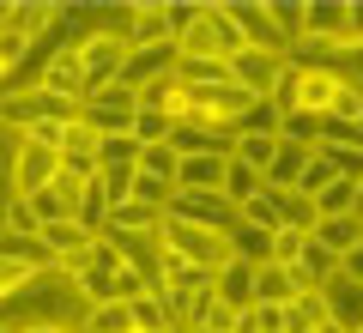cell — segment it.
I'll list each match as a JSON object with an SVG mask.
<instances>
[{"label": "cell", "mask_w": 363, "mask_h": 333, "mask_svg": "<svg viewBox=\"0 0 363 333\" xmlns=\"http://www.w3.org/2000/svg\"><path fill=\"white\" fill-rule=\"evenodd\" d=\"M224 243H230V255L248 261V267H267L272 261V231H260V224H242V218H236Z\"/></svg>", "instance_id": "16"}, {"label": "cell", "mask_w": 363, "mask_h": 333, "mask_svg": "<svg viewBox=\"0 0 363 333\" xmlns=\"http://www.w3.org/2000/svg\"><path fill=\"white\" fill-rule=\"evenodd\" d=\"M169 133H176L169 116H157V109H133V140H140V146H169Z\"/></svg>", "instance_id": "28"}, {"label": "cell", "mask_w": 363, "mask_h": 333, "mask_svg": "<svg viewBox=\"0 0 363 333\" xmlns=\"http://www.w3.org/2000/svg\"><path fill=\"white\" fill-rule=\"evenodd\" d=\"M236 49H248L242 31L230 25L224 0H200V18L176 37V61H230Z\"/></svg>", "instance_id": "1"}, {"label": "cell", "mask_w": 363, "mask_h": 333, "mask_svg": "<svg viewBox=\"0 0 363 333\" xmlns=\"http://www.w3.org/2000/svg\"><path fill=\"white\" fill-rule=\"evenodd\" d=\"M157 255H164V261H182V267L218 273L224 261H230V243H224L218 231H206V224H182V218L164 212V224H157Z\"/></svg>", "instance_id": "2"}, {"label": "cell", "mask_w": 363, "mask_h": 333, "mask_svg": "<svg viewBox=\"0 0 363 333\" xmlns=\"http://www.w3.org/2000/svg\"><path fill=\"white\" fill-rule=\"evenodd\" d=\"M224 176H230V158H182L176 164L182 194H224Z\"/></svg>", "instance_id": "11"}, {"label": "cell", "mask_w": 363, "mask_h": 333, "mask_svg": "<svg viewBox=\"0 0 363 333\" xmlns=\"http://www.w3.org/2000/svg\"><path fill=\"white\" fill-rule=\"evenodd\" d=\"M321 133H327V121L321 116H303V109H291L285 121H279V140H291V146H321Z\"/></svg>", "instance_id": "24"}, {"label": "cell", "mask_w": 363, "mask_h": 333, "mask_svg": "<svg viewBox=\"0 0 363 333\" xmlns=\"http://www.w3.org/2000/svg\"><path fill=\"white\" fill-rule=\"evenodd\" d=\"M242 224H260V231H279V224H285V194H272V188H260L255 200L242 206Z\"/></svg>", "instance_id": "23"}, {"label": "cell", "mask_w": 363, "mask_h": 333, "mask_svg": "<svg viewBox=\"0 0 363 333\" xmlns=\"http://www.w3.org/2000/svg\"><path fill=\"white\" fill-rule=\"evenodd\" d=\"M291 273H297V285H303V291H321V285H327V279L339 273V261H333V255H327V249H321V243L309 236V243H303V255H297V267H291Z\"/></svg>", "instance_id": "18"}, {"label": "cell", "mask_w": 363, "mask_h": 333, "mask_svg": "<svg viewBox=\"0 0 363 333\" xmlns=\"http://www.w3.org/2000/svg\"><path fill=\"white\" fill-rule=\"evenodd\" d=\"M303 243H309L303 231H272V261H279V267H297Z\"/></svg>", "instance_id": "35"}, {"label": "cell", "mask_w": 363, "mask_h": 333, "mask_svg": "<svg viewBox=\"0 0 363 333\" xmlns=\"http://www.w3.org/2000/svg\"><path fill=\"white\" fill-rule=\"evenodd\" d=\"M212 291H218V303H224V309L248 315V309H255V267L230 255V261H224L218 273H212Z\"/></svg>", "instance_id": "10"}, {"label": "cell", "mask_w": 363, "mask_h": 333, "mask_svg": "<svg viewBox=\"0 0 363 333\" xmlns=\"http://www.w3.org/2000/svg\"><path fill=\"white\" fill-rule=\"evenodd\" d=\"M272 158H279V133H236V164H248V170L267 176Z\"/></svg>", "instance_id": "20"}, {"label": "cell", "mask_w": 363, "mask_h": 333, "mask_svg": "<svg viewBox=\"0 0 363 333\" xmlns=\"http://www.w3.org/2000/svg\"><path fill=\"white\" fill-rule=\"evenodd\" d=\"M0 231H6V236H43L37 206H30V200H6V212H0Z\"/></svg>", "instance_id": "30"}, {"label": "cell", "mask_w": 363, "mask_h": 333, "mask_svg": "<svg viewBox=\"0 0 363 333\" xmlns=\"http://www.w3.org/2000/svg\"><path fill=\"white\" fill-rule=\"evenodd\" d=\"M128 49H176L169 6H157V0H133V6H128Z\"/></svg>", "instance_id": "6"}, {"label": "cell", "mask_w": 363, "mask_h": 333, "mask_svg": "<svg viewBox=\"0 0 363 333\" xmlns=\"http://www.w3.org/2000/svg\"><path fill=\"white\" fill-rule=\"evenodd\" d=\"M339 273H345V279H351V285H363V243H357V249H351V255H345V261H339Z\"/></svg>", "instance_id": "37"}, {"label": "cell", "mask_w": 363, "mask_h": 333, "mask_svg": "<svg viewBox=\"0 0 363 333\" xmlns=\"http://www.w3.org/2000/svg\"><path fill=\"white\" fill-rule=\"evenodd\" d=\"M176 79L182 85H218L230 73H224V61H176Z\"/></svg>", "instance_id": "33"}, {"label": "cell", "mask_w": 363, "mask_h": 333, "mask_svg": "<svg viewBox=\"0 0 363 333\" xmlns=\"http://www.w3.org/2000/svg\"><path fill=\"white\" fill-rule=\"evenodd\" d=\"M0 31H6V6H0Z\"/></svg>", "instance_id": "40"}, {"label": "cell", "mask_w": 363, "mask_h": 333, "mask_svg": "<svg viewBox=\"0 0 363 333\" xmlns=\"http://www.w3.org/2000/svg\"><path fill=\"white\" fill-rule=\"evenodd\" d=\"M267 18L279 31V43H285V55H297L303 49V0H267Z\"/></svg>", "instance_id": "19"}, {"label": "cell", "mask_w": 363, "mask_h": 333, "mask_svg": "<svg viewBox=\"0 0 363 333\" xmlns=\"http://www.w3.org/2000/svg\"><path fill=\"white\" fill-rule=\"evenodd\" d=\"M224 13H230V25H236V31H242L248 49H272V55H285V43H279V31H272V18H267V0H230Z\"/></svg>", "instance_id": "8"}, {"label": "cell", "mask_w": 363, "mask_h": 333, "mask_svg": "<svg viewBox=\"0 0 363 333\" xmlns=\"http://www.w3.org/2000/svg\"><path fill=\"white\" fill-rule=\"evenodd\" d=\"M260 188H267V176H260V170H248V164H236V158H230V176H224V200H230L236 212H242V206L255 200Z\"/></svg>", "instance_id": "22"}, {"label": "cell", "mask_w": 363, "mask_h": 333, "mask_svg": "<svg viewBox=\"0 0 363 333\" xmlns=\"http://www.w3.org/2000/svg\"><path fill=\"white\" fill-rule=\"evenodd\" d=\"M0 333H13V327H0Z\"/></svg>", "instance_id": "42"}, {"label": "cell", "mask_w": 363, "mask_h": 333, "mask_svg": "<svg viewBox=\"0 0 363 333\" xmlns=\"http://www.w3.org/2000/svg\"><path fill=\"white\" fill-rule=\"evenodd\" d=\"M169 218H182V224H206V231H218V236H230V224L242 212H236L230 200H224V194H169V206H164Z\"/></svg>", "instance_id": "5"}, {"label": "cell", "mask_w": 363, "mask_h": 333, "mask_svg": "<svg viewBox=\"0 0 363 333\" xmlns=\"http://www.w3.org/2000/svg\"><path fill=\"white\" fill-rule=\"evenodd\" d=\"M157 73H176V49H128V67H121V85L128 91L152 85Z\"/></svg>", "instance_id": "14"}, {"label": "cell", "mask_w": 363, "mask_h": 333, "mask_svg": "<svg viewBox=\"0 0 363 333\" xmlns=\"http://www.w3.org/2000/svg\"><path fill=\"white\" fill-rule=\"evenodd\" d=\"M85 103H97V109H121V116H133V109H140V103H133V91L121 85V79H116V85H104V91H91Z\"/></svg>", "instance_id": "34"}, {"label": "cell", "mask_w": 363, "mask_h": 333, "mask_svg": "<svg viewBox=\"0 0 363 333\" xmlns=\"http://www.w3.org/2000/svg\"><path fill=\"white\" fill-rule=\"evenodd\" d=\"M128 309H133V333H169V327H176V321H169V309L157 303L152 291H145V297H133Z\"/></svg>", "instance_id": "25"}, {"label": "cell", "mask_w": 363, "mask_h": 333, "mask_svg": "<svg viewBox=\"0 0 363 333\" xmlns=\"http://www.w3.org/2000/svg\"><path fill=\"white\" fill-rule=\"evenodd\" d=\"M169 333H188V327H169Z\"/></svg>", "instance_id": "41"}, {"label": "cell", "mask_w": 363, "mask_h": 333, "mask_svg": "<svg viewBox=\"0 0 363 333\" xmlns=\"http://www.w3.org/2000/svg\"><path fill=\"white\" fill-rule=\"evenodd\" d=\"M169 194H176V182H164V176H145V170H133V200H145V206H169Z\"/></svg>", "instance_id": "32"}, {"label": "cell", "mask_w": 363, "mask_h": 333, "mask_svg": "<svg viewBox=\"0 0 363 333\" xmlns=\"http://www.w3.org/2000/svg\"><path fill=\"white\" fill-rule=\"evenodd\" d=\"M133 103H140V109H157V116H169V121H182V109H188V91H182L176 73H157L152 85L133 91Z\"/></svg>", "instance_id": "12"}, {"label": "cell", "mask_w": 363, "mask_h": 333, "mask_svg": "<svg viewBox=\"0 0 363 333\" xmlns=\"http://www.w3.org/2000/svg\"><path fill=\"white\" fill-rule=\"evenodd\" d=\"M79 224H85L91 236L109 231V200H104V188H97V182H85V194H79Z\"/></svg>", "instance_id": "26"}, {"label": "cell", "mask_w": 363, "mask_h": 333, "mask_svg": "<svg viewBox=\"0 0 363 333\" xmlns=\"http://www.w3.org/2000/svg\"><path fill=\"white\" fill-rule=\"evenodd\" d=\"M321 303H327V321L345 333H363V285H351L345 273H333V279L321 285Z\"/></svg>", "instance_id": "9"}, {"label": "cell", "mask_w": 363, "mask_h": 333, "mask_svg": "<svg viewBox=\"0 0 363 333\" xmlns=\"http://www.w3.org/2000/svg\"><path fill=\"white\" fill-rule=\"evenodd\" d=\"M303 297V285H297V273L291 267H279V261H267V267H255V303H297Z\"/></svg>", "instance_id": "13"}, {"label": "cell", "mask_w": 363, "mask_h": 333, "mask_svg": "<svg viewBox=\"0 0 363 333\" xmlns=\"http://www.w3.org/2000/svg\"><path fill=\"white\" fill-rule=\"evenodd\" d=\"M55 182H61V152L43 140H13V200H30Z\"/></svg>", "instance_id": "4"}, {"label": "cell", "mask_w": 363, "mask_h": 333, "mask_svg": "<svg viewBox=\"0 0 363 333\" xmlns=\"http://www.w3.org/2000/svg\"><path fill=\"white\" fill-rule=\"evenodd\" d=\"M25 279H30V267H18V261H0V303H6V297H13Z\"/></svg>", "instance_id": "36"}, {"label": "cell", "mask_w": 363, "mask_h": 333, "mask_svg": "<svg viewBox=\"0 0 363 333\" xmlns=\"http://www.w3.org/2000/svg\"><path fill=\"white\" fill-rule=\"evenodd\" d=\"M25 333H67V327H25Z\"/></svg>", "instance_id": "39"}, {"label": "cell", "mask_w": 363, "mask_h": 333, "mask_svg": "<svg viewBox=\"0 0 363 333\" xmlns=\"http://www.w3.org/2000/svg\"><path fill=\"white\" fill-rule=\"evenodd\" d=\"M315 224H321V206H315L309 194H285V224H279V231H303V236H315Z\"/></svg>", "instance_id": "27"}, {"label": "cell", "mask_w": 363, "mask_h": 333, "mask_svg": "<svg viewBox=\"0 0 363 333\" xmlns=\"http://www.w3.org/2000/svg\"><path fill=\"white\" fill-rule=\"evenodd\" d=\"M315 243H321V249H327L333 261H345L351 249L363 243V224H357L351 212H345V218H321V224H315Z\"/></svg>", "instance_id": "17"}, {"label": "cell", "mask_w": 363, "mask_h": 333, "mask_svg": "<svg viewBox=\"0 0 363 333\" xmlns=\"http://www.w3.org/2000/svg\"><path fill=\"white\" fill-rule=\"evenodd\" d=\"M303 170H309V146L279 140V158H272V170H267V188H272V194H297Z\"/></svg>", "instance_id": "15"}, {"label": "cell", "mask_w": 363, "mask_h": 333, "mask_svg": "<svg viewBox=\"0 0 363 333\" xmlns=\"http://www.w3.org/2000/svg\"><path fill=\"white\" fill-rule=\"evenodd\" d=\"M176 164H182V158H176V146H145V152H140V170H145V176L176 182Z\"/></svg>", "instance_id": "31"}, {"label": "cell", "mask_w": 363, "mask_h": 333, "mask_svg": "<svg viewBox=\"0 0 363 333\" xmlns=\"http://www.w3.org/2000/svg\"><path fill=\"white\" fill-rule=\"evenodd\" d=\"M351 218H357V224H363V182H357V200H351Z\"/></svg>", "instance_id": "38"}, {"label": "cell", "mask_w": 363, "mask_h": 333, "mask_svg": "<svg viewBox=\"0 0 363 333\" xmlns=\"http://www.w3.org/2000/svg\"><path fill=\"white\" fill-rule=\"evenodd\" d=\"M351 200H357V182H345V176H333L321 194H315V206H321V218H345L351 212Z\"/></svg>", "instance_id": "29"}, {"label": "cell", "mask_w": 363, "mask_h": 333, "mask_svg": "<svg viewBox=\"0 0 363 333\" xmlns=\"http://www.w3.org/2000/svg\"><path fill=\"white\" fill-rule=\"evenodd\" d=\"M43 249H49V261L55 267H79V261L91 255V243H97V236L85 231V224H79V218H61V224H43V236H37Z\"/></svg>", "instance_id": "7"}, {"label": "cell", "mask_w": 363, "mask_h": 333, "mask_svg": "<svg viewBox=\"0 0 363 333\" xmlns=\"http://www.w3.org/2000/svg\"><path fill=\"white\" fill-rule=\"evenodd\" d=\"M79 333H133V309L128 303H97V309H85Z\"/></svg>", "instance_id": "21"}, {"label": "cell", "mask_w": 363, "mask_h": 333, "mask_svg": "<svg viewBox=\"0 0 363 333\" xmlns=\"http://www.w3.org/2000/svg\"><path fill=\"white\" fill-rule=\"evenodd\" d=\"M224 73H230V85H242L255 103H272V97H279V85H285V73H291V55H272V49H236L230 61H224Z\"/></svg>", "instance_id": "3"}]
</instances>
